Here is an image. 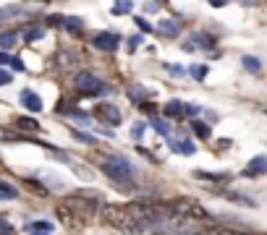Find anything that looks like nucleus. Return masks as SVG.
Here are the masks:
<instances>
[{
    "instance_id": "obj_10",
    "label": "nucleus",
    "mask_w": 267,
    "mask_h": 235,
    "mask_svg": "<svg viewBox=\"0 0 267 235\" xmlns=\"http://www.w3.org/2000/svg\"><path fill=\"white\" fill-rule=\"evenodd\" d=\"M158 29H160V34H165V37H178V34H181V24L173 21V18H163Z\"/></svg>"
},
{
    "instance_id": "obj_4",
    "label": "nucleus",
    "mask_w": 267,
    "mask_h": 235,
    "mask_svg": "<svg viewBox=\"0 0 267 235\" xmlns=\"http://www.w3.org/2000/svg\"><path fill=\"white\" fill-rule=\"evenodd\" d=\"M102 220L110 227H118V230H126V232H139L137 222L131 220V215H128L126 206H105L102 209Z\"/></svg>"
},
{
    "instance_id": "obj_27",
    "label": "nucleus",
    "mask_w": 267,
    "mask_h": 235,
    "mask_svg": "<svg viewBox=\"0 0 267 235\" xmlns=\"http://www.w3.org/2000/svg\"><path fill=\"white\" fill-rule=\"evenodd\" d=\"M16 230H13V225L11 222H6V220H0V235H13Z\"/></svg>"
},
{
    "instance_id": "obj_30",
    "label": "nucleus",
    "mask_w": 267,
    "mask_h": 235,
    "mask_svg": "<svg viewBox=\"0 0 267 235\" xmlns=\"http://www.w3.org/2000/svg\"><path fill=\"white\" fill-rule=\"evenodd\" d=\"M6 84H11V74L8 70H0V86H6Z\"/></svg>"
},
{
    "instance_id": "obj_15",
    "label": "nucleus",
    "mask_w": 267,
    "mask_h": 235,
    "mask_svg": "<svg viewBox=\"0 0 267 235\" xmlns=\"http://www.w3.org/2000/svg\"><path fill=\"white\" fill-rule=\"evenodd\" d=\"M191 128H194V133H196L199 138H205V141L212 136V128H210L205 121H191Z\"/></svg>"
},
{
    "instance_id": "obj_24",
    "label": "nucleus",
    "mask_w": 267,
    "mask_h": 235,
    "mask_svg": "<svg viewBox=\"0 0 267 235\" xmlns=\"http://www.w3.org/2000/svg\"><path fill=\"white\" fill-rule=\"evenodd\" d=\"M191 76H194L196 81H205V76H207V65H194V68H191Z\"/></svg>"
},
{
    "instance_id": "obj_11",
    "label": "nucleus",
    "mask_w": 267,
    "mask_h": 235,
    "mask_svg": "<svg viewBox=\"0 0 267 235\" xmlns=\"http://www.w3.org/2000/svg\"><path fill=\"white\" fill-rule=\"evenodd\" d=\"M163 115H165V118H181V115H184V102L170 100V102L163 107Z\"/></svg>"
},
{
    "instance_id": "obj_21",
    "label": "nucleus",
    "mask_w": 267,
    "mask_h": 235,
    "mask_svg": "<svg viewBox=\"0 0 267 235\" xmlns=\"http://www.w3.org/2000/svg\"><path fill=\"white\" fill-rule=\"evenodd\" d=\"M194 39H196L199 47H215V39H212L210 34H202V32H199V34H194Z\"/></svg>"
},
{
    "instance_id": "obj_28",
    "label": "nucleus",
    "mask_w": 267,
    "mask_h": 235,
    "mask_svg": "<svg viewBox=\"0 0 267 235\" xmlns=\"http://www.w3.org/2000/svg\"><path fill=\"white\" fill-rule=\"evenodd\" d=\"M74 136L81 141V144H95V136H89V133H79V131H74Z\"/></svg>"
},
{
    "instance_id": "obj_34",
    "label": "nucleus",
    "mask_w": 267,
    "mask_h": 235,
    "mask_svg": "<svg viewBox=\"0 0 267 235\" xmlns=\"http://www.w3.org/2000/svg\"><path fill=\"white\" fill-rule=\"evenodd\" d=\"M32 235H42V232H32Z\"/></svg>"
},
{
    "instance_id": "obj_33",
    "label": "nucleus",
    "mask_w": 267,
    "mask_h": 235,
    "mask_svg": "<svg viewBox=\"0 0 267 235\" xmlns=\"http://www.w3.org/2000/svg\"><path fill=\"white\" fill-rule=\"evenodd\" d=\"M0 63H11V55H6V53H0Z\"/></svg>"
},
{
    "instance_id": "obj_32",
    "label": "nucleus",
    "mask_w": 267,
    "mask_h": 235,
    "mask_svg": "<svg viewBox=\"0 0 267 235\" xmlns=\"http://www.w3.org/2000/svg\"><path fill=\"white\" fill-rule=\"evenodd\" d=\"M11 65H13L16 70H24V63H21L18 58H11Z\"/></svg>"
},
{
    "instance_id": "obj_3",
    "label": "nucleus",
    "mask_w": 267,
    "mask_h": 235,
    "mask_svg": "<svg viewBox=\"0 0 267 235\" xmlns=\"http://www.w3.org/2000/svg\"><path fill=\"white\" fill-rule=\"evenodd\" d=\"M168 215L178 217V220H207V209L194 201V199H173L168 204Z\"/></svg>"
},
{
    "instance_id": "obj_25",
    "label": "nucleus",
    "mask_w": 267,
    "mask_h": 235,
    "mask_svg": "<svg viewBox=\"0 0 267 235\" xmlns=\"http://www.w3.org/2000/svg\"><path fill=\"white\" fill-rule=\"evenodd\" d=\"M131 8H134V3H116V6H113V13H116V16H121V13H131Z\"/></svg>"
},
{
    "instance_id": "obj_13",
    "label": "nucleus",
    "mask_w": 267,
    "mask_h": 235,
    "mask_svg": "<svg viewBox=\"0 0 267 235\" xmlns=\"http://www.w3.org/2000/svg\"><path fill=\"white\" fill-rule=\"evenodd\" d=\"M16 196H18L16 185H11V183H6V180H0V201H11V199H16Z\"/></svg>"
},
{
    "instance_id": "obj_22",
    "label": "nucleus",
    "mask_w": 267,
    "mask_h": 235,
    "mask_svg": "<svg viewBox=\"0 0 267 235\" xmlns=\"http://www.w3.org/2000/svg\"><path fill=\"white\" fill-rule=\"evenodd\" d=\"M152 128L158 131V133H163V136H168V133H170V126H168L165 121H160V118H154V121H152Z\"/></svg>"
},
{
    "instance_id": "obj_18",
    "label": "nucleus",
    "mask_w": 267,
    "mask_h": 235,
    "mask_svg": "<svg viewBox=\"0 0 267 235\" xmlns=\"http://www.w3.org/2000/svg\"><path fill=\"white\" fill-rule=\"evenodd\" d=\"M16 32H3V34H0V47H3V50H8V47H13L16 44Z\"/></svg>"
},
{
    "instance_id": "obj_5",
    "label": "nucleus",
    "mask_w": 267,
    "mask_h": 235,
    "mask_svg": "<svg viewBox=\"0 0 267 235\" xmlns=\"http://www.w3.org/2000/svg\"><path fill=\"white\" fill-rule=\"evenodd\" d=\"M74 86L79 94H86V97H97V94H105L107 86L95 76V74H89V70H79L76 79H74Z\"/></svg>"
},
{
    "instance_id": "obj_16",
    "label": "nucleus",
    "mask_w": 267,
    "mask_h": 235,
    "mask_svg": "<svg viewBox=\"0 0 267 235\" xmlns=\"http://www.w3.org/2000/svg\"><path fill=\"white\" fill-rule=\"evenodd\" d=\"M29 230H32V232H42V235H50L55 227H53V222H48V220H39V222H32Z\"/></svg>"
},
{
    "instance_id": "obj_12",
    "label": "nucleus",
    "mask_w": 267,
    "mask_h": 235,
    "mask_svg": "<svg viewBox=\"0 0 267 235\" xmlns=\"http://www.w3.org/2000/svg\"><path fill=\"white\" fill-rule=\"evenodd\" d=\"M264 162H267V159H264L262 154H259V157H254V159L249 162L252 168H249V170H243V175H259V173H264V170H267V165H264Z\"/></svg>"
},
{
    "instance_id": "obj_23",
    "label": "nucleus",
    "mask_w": 267,
    "mask_h": 235,
    "mask_svg": "<svg viewBox=\"0 0 267 235\" xmlns=\"http://www.w3.org/2000/svg\"><path fill=\"white\" fill-rule=\"evenodd\" d=\"M42 34H44L42 29L32 27V29H27V32H24V39H27V42H37V39H42Z\"/></svg>"
},
{
    "instance_id": "obj_20",
    "label": "nucleus",
    "mask_w": 267,
    "mask_h": 235,
    "mask_svg": "<svg viewBox=\"0 0 267 235\" xmlns=\"http://www.w3.org/2000/svg\"><path fill=\"white\" fill-rule=\"evenodd\" d=\"M170 147L175 152H184V154H194V147L189 144V141H170Z\"/></svg>"
},
{
    "instance_id": "obj_14",
    "label": "nucleus",
    "mask_w": 267,
    "mask_h": 235,
    "mask_svg": "<svg viewBox=\"0 0 267 235\" xmlns=\"http://www.w3.org/2000/svg\"><path fill=\"white\" fill-rule=\"evenodd\" d=\"M13 126H16L18 131H37V121H34V118H27V115L16 118V121H13Z\"/></svg>"
},
{
    "instance_id": "obj_19",
    "label": "nucleus",
    "mask_w": 267,
    "mask_h": 235,
    "mask_svg": "<svg viewBox=\"0 0 267 235\" xmlns=\"http://www.w3.org/2000/svg\"><path fill=\"white\" fill-rule=\"evenodd\" d=\"M243 68H247V70H252V74H259V60L254 58V55H243Z\"/></svg>"
},
{
    "instance_id": "obj_31",
    "label": "nucleus",
    "mask_w": 267,
    "mask_h": 235,
    "mask_svg": "<svg viewBox=\"0 0 267 235\" xmlns=\"http://www.w3.org/2000/svg\"><path fill=\"white\" fill-rule=\"evenodd\" d=\"M48 24L55 27V24H63V16H48Z\"/></svg>"
},
{
    "instance_id": "obj_6",
    "label": "nucleus",
    "mask_w": 267,
    "mask_h": 235,
    "mask_svg": "<svg viewBox=\"0 0 267 235\" xmlns=\"http://www.w3.org/2000/svg\"><path fill=\"white\" fill-rule=\"evenodd\" d=\"M95 115L100 118V123H107V126H121V121H123L121 107H116L113 102H97Z\"/></svg>"
},
{
    "instance_id": "obj_9",
    "label": "nucleus",
    "mask_w": 267,
    "mask_h": 235,
    "mask_svg": "<svg viewBox=\"0 0 267 235\" xmlns=\"http://www.w3.org/2000/svg\"><path fill=\"white\" fill-rule=\"evenodd\" d=\"M196 235H259V232H238V230H228V227L207 225V227H199Z\"/></svg>"
},
{
    "instance_id": "obj_8",
    "label": "nucleus",
    "mask_w": 267,
    "mask_h": 235,
    "mask_svg": "<svg viewBox=\"0 0 267 235\" xmlns=\"http://www.w3.org/2000/svg\"><path fill=\"white\" fill-rule=\"evenodd\" d=\"M21 105H24L27 110H32V112H39L42 110V97L34 94L32 89H24V91H21Z\"/></svg>"
},
{
    "instance_id": "obj_26",
    "label": "nucleus",
    "mask_w": 267,
    "mask_h": 235,
    "mask_svg": "<svg viewBox=\"0 0 267 235\" xmlns=\"http://www.w3.org/2000/svg\"><path fill=\"white\" fill-rule=\"evenodd\" d=\"M144 131H147V123H137V126L131 128V136H134V138H142Z\"/></svg>"
},
{
    "instance_id": "obj_1",
    "label": "nucleus",
    "mask_w": 267,
    "mask_h": 235,
    "mask_svg": "<svg viewBox=\"0 0 267 235\" xmlns=\"http://www.w3.org/2000/svg\"><path fill=\"white\" fill-rule=\"evenodd\" d=\"M131 220L137 222L139 230L144 227H152V225H160L165 217H168V204H160V201H134V204H126Z\"/></svg>"
},
{
    "instance_id": "obj_7",
    "label": "nucleus",
    "mask_w": 267,
    "mask_h": 235,
    "mask_svg": "<svg viewBox=\"0 0 267 235\" xmlns=\"http://www.w3.org/2000/svg\"><path fill=\"white\" fill-rule=\"evenodd\" d=\"M95 47H100V50H105V53H113V50H118V44H121V37L118 34H113V32H100V34H95Z\"/></svg>"
},
{
    "instance_id": "obj_29",
    "label": "nucleus",
    "mask_w": 267,
    "mask_h": 235,
    "mask_svg": "<svg viewBox=\"0 0 267 235\" xmlns=\"http://www.w3.org/2000/svg\"><path fill=\"white\" fill-rule=\"evenodd\" d=\"M137 27H139L142 32H152V27H149V21H144V18H137Z\"/></svg>"
},
{
    "instance_id": "obj_2",
    "label": "nucleus",
    "mask_w": 267,
    "mask_h": 235,
    "mask_svg": "<svg viewBox=\"0 0 267 235\" xmlns=\"http://www.w3.org/2000/svg\"><path fill=\"white\" fill-rule=\"evenodd\" d=\"M100 170L116 183V188H121V191H131L134 188V170H131V165L128 159L123 157H107L100 162Z\"/></svg>"
},
{
    "instance_id": "obj_17",
    "label": "nucleus",
    "mask_w": 267,
    "mask_h": 235,
    "mask_svg": "<svg viewBox=\"0 0 267 235\" xmlns=\"http://www.w3.org/2000/svg\"><path fill=\"white\" fill-rule=\"evenodd\" d=\"M63 27H69L71 32H81L84 29V21L79 16H63Z\"/></svg>"
}]
</instances>
